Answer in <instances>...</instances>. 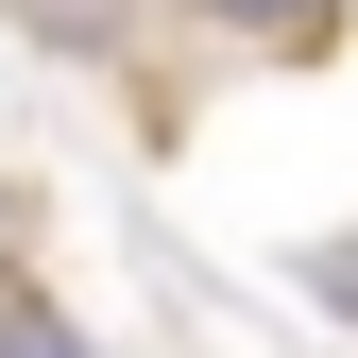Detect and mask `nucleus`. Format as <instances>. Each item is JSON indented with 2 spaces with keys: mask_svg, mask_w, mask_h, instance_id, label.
<instances>
[{
  "mask_svg": "<svg viewBox=\"0 0 358 358\" xmlns=\"http://www.w3.org/2000/svg\"><path fill=\"white\" fill-rule=\"evenodd\" d=\"M34 34H52V52H85V69H120L137 52V0H17Z\"/></svg>",
  "mask_w": 358,
  "mask_h": 358,
  "instance_id": "7ed1b4c3",
  "label": "nucleus"
},
{
  "mask_svg": "<svg viewBox=\"0 0 358 358\" xmlns=\"http://www.w3.org/2000/svg\"><path fill=\"white\" fill-rule=\"evenodd\" d=\"M188 17L222 34V52H273V69H307V52H341V17H358V0H188Z\"/></svg>",
  "mask_w": 358,
  "mask_h": 358,
  "instance_id": "f257e3e1",
  "label": "nucleus"
},
{
  "mask_svg": "<svg viewBox=\"0 0 358 358\" xmlns=\"http://www.w3.org/2000/svg\"><path fill=\"white\" fill-rule=\"evenodd\" d=\"M0 256H17V188H0Z\"/></svg>",
  "mask_w": 358,
  "mask_h": 358,
  "instance_id": "20e7f679",
  "label": "nucleus"
},
{
  "mask_svg": "<svg viewBox=\"0 0 358 358\" xmlns=\"http://www.w3.org/2000/svg\"><path fill=\"white\" fill-rule=\"evenodd\" d=\"M0 358H103V341L69 324V290L34 273V256H0Z\"/></svg>",
  "mask_w": 358,
  "mask_h": 358,
  "instance_id": "f03ea898",
  "label": "nucleus"
}]
</instances>
